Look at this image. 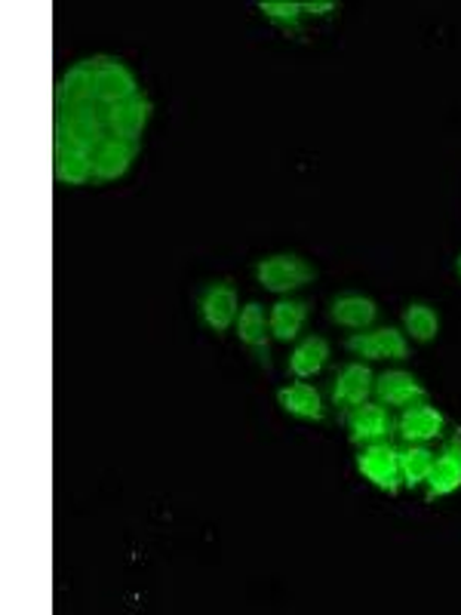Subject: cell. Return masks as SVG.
I'll use <instances>...</instances> for the list:
<instances>
[{
	"instance_id": "cell-1",
	"label": "cell",
	"mask_w": 461,
	"mask_h": 615,
	"mask_svg": "<svg viewBox=\"0 0 461 615\" xmlns=\"http://www.w3.org/2000/svg\"><path fill=\"white\" fill-rule=\"evenodd\" d=\"M105 139H108L105 108L96 102L71 108V112H56V146L78 148V151L93 154Z\"/></svg>"
},
{
	"instance_id": "cell-2",
	"label": "cell",
	"mask_w": 461,
	"mask_h": 615,
	"mask_svg": "<svg viewBox=\"0 0 461 615\" xmlns=\"http://www.w3.org/2000/svg\"><path fill=\"white\" fill-rule=\"evenodd\" d=\"M357 468L373 486H379L381 492L397 496L400 484H403V471H400V450L391 440H379V443H366L363 453L357 455Z\"/></svg>"
},
{
	"instance_id": "cell-3",
	"label": "cell",
	"mask_w": 461,
	"mask_h": 615,
	"mask_svg": "<svg viewBox=\"0 0 461 615\" xmlns=\"http://www.w3.org/2000/svg\"><path fill=\"white\" fill-rule=\"evenodd\" d=\"M139 96V81L130 68L123 66V59L115 56H96V90L93 102L102 108H111L117 102Z\"/></svg>"
},
{
	"instance_id": "cell-4",
	"label": "cell",
	"mask_w": 461,
	"mask_h": 615,
	"mask_svg": "<svg viewBox=\"0 0 461 615\" xmlns=\"http://www.w3.org/2000/svg\"><path fill=\"white\" fill-rule=\"evenodd\" d=\"M256 277H259V283H262L264 290L293 292L298 287H305V283H311L317 271L305 259L283 253V256H268V259L259 262Z\"/></svg>"
},
{
	"instance_id": "cell-5",
	"label": "cell",
	"mask_w": 461,
	"mask_h": 615,
	"mask_svg": "<svg viewBox=\"0 0 461 615\" xmlns=\"http://www.w3.org/2000/svg\"><path fill=\"white\" fill-rule=\"evenodd\" d=\"M151 105L149 96H132L127 102H117L111 108H105V127H108V136H117V139H127V142H139L142 132L149 127Z\"/></svg>"
},
{
	"instance_id": "cell-6",
	"label": "cell",
	"mask_w": 461,
	"mask_h": 615,
	"mask_svg": "<svg viewBox=\"0 0 461 615\" xmlns=\"http://www.w3.org/2000/svg\"><path fill=\"white\" fill-rule=\"evenodd\" d=\"M139 158V142H127L108 136L96 151H93V185H108L130 173L132 161Z\"/></svg>"
},
{
	"instance_id": "cell-7",
	"label": "cell",
	"mask_w": 461,
	"mask_h": 615,
	"mask_svg": "<svg viewBox=\"0 0 461 615\" xmlns=\"http://www.w3.org/2000/svg\"><path fill=\"white\" fill-rule=\"evenodd\" d=\"M347 351L369 357V360H406L410 357V341L394 326H381L373 333H357L345 341Z\"/></svg>"
},
{
	"instance_id": "cell-8",
	"label": "cell",
	"mask_w": 461,
	"mask_h": 615,
	"mask_svg": "<svg viewBox=\"0 0 461 615\" xmlns=\"http://www.w3.org/2000/svg\"><path fill=\"white\" fill-rule=\"evenodd\" d=\"M96 90V59H81L78 66H71L62 74V81L56 83V112H71L93 102Z\"/></svg>"
},
{
	"instance_id": "cell-9",
	"label": "cell",
	"mask_w": 461,
	"mask_h": 615,
	"mask_svg": "<svg viewBox=\"0 0 461 615\" xmlns=\"http://www.w3.org/2000/svg\"><path fill=\"white\" fill-rule=\"evenodd\" d=\"M200 321L213 329L215 336L228 333L237 321V290L230 283H213L200 295Z\"/></svg>"
},
{
	"instance_id": "cell-10",
	"label": "cell",
	"mask_w": 461,
	"mask_h": 615,
	"mask_svg": "<svg viewBox=\"0 0 461 615\" xmlns=\"http://www.w3.org/2000/svg\"><path fill=\"white\" fill-rule=\"evenodd\" d=\"M444 428V413L434 409V406L422 404V401L415 406H406L400 421H397V431H400V438L406 440V443H428V440L440 438Z\"/></svg>"
},
{
	"instance_id": "cell-11",
	"label": "cell",
	"mask_w": 461,
	"mask_h": 615,
	"mask_svg": "<svg viewBox=\"0 0 461 615\" xmlns=\"http://www.w3.org/2000/svg\"><path fill=\"white\" fill-rule=\"evenodd\" d=\"M347 431L354 443H379L388 440V434L394 431V419L388 416V409L381 404H360L354 406V413L347 416Z\"/></svg>"
},
{
	"instance_id": "cell-12",
	"label": "cell",
	"mask_w": 461,
	"mask_h": 615,
	"mask_svg": "<svg viewBox=\"0 0 461 615\" xmlns=\"http://www.w3.org/2000/svg\"><path fill=\"white\" fill-rule=\"evenodd\" d=\"M373 388H376L373 370L366 363H347L332 382V401H335V406L354 409V406L366 404V397L373 394Z\"/></svg>"
},
{
	"instance_id": "cell-13",
	"label": "cell",
	"mask_w": 461,
	"mask_h": 615,
	"mask_svg": "<svg viewBox=\"0 0 461 615\" xmlns=\"http://www.w3.org/2000/svg\"><path fill=\"white\" fill-rule=\"evenodd\" d=\"M461 489V431L444 446L428 477V499H444Z\"/></svg>"
},
{
	"instance_id": "cell-14",
	"label": "cell",
	"mask_w": 461,
	"mask_h": 615,
	"mask_svg": "<svg viewBox=\"0 0 461 615\" xmlns=\"http://www.w3.org/2000/svg\"><path fill=\"white\" fill-rule=\"evenodd\" d=\"M373 391H376L379 404H388V406H412L428 397L425 385H422L412 373H403V370L381 373L379 379H376V388Z\"/></svg>"
},
{
	"instance_id": "cell-15",
	"label": "cell",
	"mask_w": 461,
	"mask_h": 615,
	"mask_svg": "<svg viewBox=\"0 0 461 615\" xmlns=\"http://www.w3.org/2000/svg\"><path fill=\"white\" fill-rule=\"evenodd\" d=\"M268 329H271V326L264 324V308L259 305V302H249V305L240 311V317H237V336H240V341L247 345L252 355L259 357V363H262L264 370L271 367Z\"/></svg>"
},
{
	"instance_id": "cell-16",
	"label": "cell",
	"mask_w": 461,
	"mask_h": 615,
	"mask_svg": "<svg viewBox=\"0 0 461 615\" xmlns=\"http://www.w3.org/2000/svg\"><path fill=\"white\" fill-rule=\"evenodd\" d=\"M52 173L59 185H90L93 182V154L78 148L56 146L52 151Z\"/></svg>"
},
{
	"instance_id": "cell-17",
	"label": "cell",
	"mask_w": 461,
	"mask_h": 615,
	"mask_svg": "<svg viewBox=\"0 0 461 615\" xmlns=\"http://www.w3.org/2000/svg\"><path fill=\"white\" fill-rule=\"evenodd\" d=\"M277 401H281L283 409H286L289 416H296V419H305V421L327 419L323 397H320V391L314 388V385H308V382H298V385L281 388L277 391Z\"/></svg>"
},
{
	"instance_id": "cell-18",
	"label": "cell",
	"mask_w": 461,
	"mask_h": 615,
	"mask_svg": "<svg viewBox=\"0 0 461 615\" xmlns=\"http://www.w3.org/2000/svg\"><path fill=\"white\" fill-rule=\"evenodd\" d=\"M376 317H379L376 302L366 299V295H357V292L339 295V299L332 302V321L347 326V329H366V326L376 324Z\"/></svg>"
},
{
	"instance_id": "cell-19",
	"label": "cell",
	"mask_w": 461,
	"mask_h": 615,
	"mask_svg": "<svg viewBox=\"0 0 461 615\" xmlns=\"http://www.w3.org/2000/svg\"><path fill=\"white\" fill-rule=\"evenodd\" d=\"M308 321V305L302 299H281L277 305L271 308V336L281 341H293L302 333V326Z\"/></svg>"
},
{
	"instance_id": "cell-20",
	"label": "cell",
	"mask_w": 461,
	"mask_h": 615,
	"mask_svg": "<svg viewBox=\"0 0 461 615\" xmlns=\"http://www.w3.org/2000/svg\"><path fill=\"white\" fill-rule=\"evenodd\" d=\"M327 360H330V341L323 336H308L296 345V351L289 357V370L296 379H311L327 367Z\"/></svg>"
},
{
	"instance_id": "cell-21",
	"label": "cell",
	"mask_w": 461,
	"mask_h": 615,
	"mask_svg": "<svg viewBox=\"0 0 461 615\" xmlns=\"http://www.w3.org/2000/svg\"><path fill=\"white\" fill-rule=\"evenodd\" d=\"M434 453L425 443H410L406 450H400V471H403V484L418 486L425 484L434 471Z\"/></svg>"
},
{
	"instance_id": "cell-22",
	"label": "cell",
	"mask_w": 461,
	"mask_h": 615,
	"mask_svg": "<svg viewBox=\"0 0 461 615\" xmlns=\"http://www.w3.org/2000/svg\"><path fill=\"white\" fill-rule=\"evenodd\" d=\"M403 324H406V333H410L415 341H434L437 333H440V317L430 305H422V302H412L406 311H403Z\"/></svg>"
},
{
	"instance_id": "cell-23",
	"label": "cell",
	"mask_w": 461,
	"mask_h": 615,
	"mask_svg": "<svg viewBox=\"0 0 461 615\" xmlns=\"http://www.w3.org/2000/svg\"><path fill=\"white\" fill-rule=\"evenodd\" d=\"M259 10H262L271 22L283 25L286 32L302 34V16H305V10H302V3H296V0H262Z\"/></svg>"
},
{
	"instance_id": "cell-24",
	"label": "cell",
	"mask_w": 461,
	"mask_h": 615,
	"mask_svg": "<svg viewBox=\"0 0 461 615\" xmlns=\"http://www.w3.org/2000/svg\"><path fill=\"white\" fill-rule=\"evenodd\" d=\"M302 10L308 16H327V13H335V3L332 0H308V3H302Z\"/></svg>"
},
{
	"instance_id": "cell-25",
	"label": "cell",
	"mask_w": 461,
	"mask_h": 615,
	"mask_svg": "<svg viewBox=\"0 0 461 615\" xmlns=\"http://www.w3.org/2000/svg\"><path fill=\"white\" fill-rule=\"evenodd\" d=\"M459 275H461V256H459Z\"/></svg>"
}]
</instances>
